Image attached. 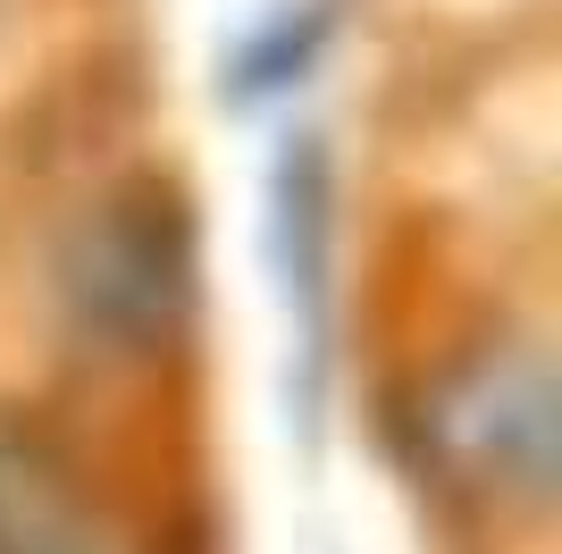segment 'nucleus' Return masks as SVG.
Listing matches in <instances>:
<instances>
[{"instance_id": "f257e3e1", "label": "nucleus", "mask_w": 562, "mask_h": 554, "mask_svg": "<svg viewBox=\"0 0 562 554\" xmlns=\"http://www.w3.org/2000/svg\"><path fill=\"white\" fill-rule=\"evenodd\" d=\"M437 454L479 496H538L554 470V395L538 362H479L437 395Z\"/></svg>"}, {"instance_id": "f03ea898", "label": "nucleus", "mask_w": 562, "mask_h": 554, "mask_svg": "<svg viewBox=\"0 0 562 554\" xmlns=\"http://www.w3.org/2000/svg\"><path fill=\"white\" fill-rule=\"evenodd\" d=\"M177 295H186V261H177V228H151L143 202L110 210L93 235H85V269H76V302H85V328L101 336H126V345H151L177 320Z\"/></svg>"}]
</instances>
